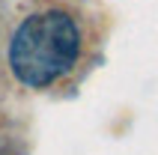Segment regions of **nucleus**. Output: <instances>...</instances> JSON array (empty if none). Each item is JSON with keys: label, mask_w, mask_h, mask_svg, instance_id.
<instances>
[{"label": "nucleus", "mask_w": 158, "mask_h": 155, "mask_svg": "<svg viewBox=\"0 0 158 155\" xmlns=\"http://www.w3.org/2000/svg\"><path fill=\"white\" fill-rule=\"evenodd\" d=\"M81 30L63 9L24 18L9 45V66L27 86H51L78 63Z\"/></svg>", "instance_id": "nucleus-1"}]
</instances>
